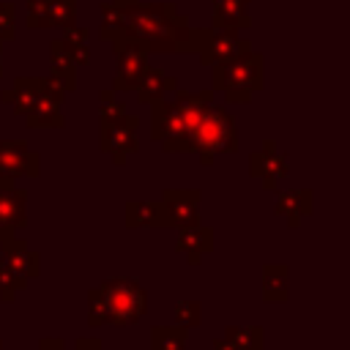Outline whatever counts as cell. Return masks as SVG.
I'll return each mask as SVG.
<instances>
[{
    "mask_svg": "<svg viewBox=\"0 0 350 350\" xmlns=\"http://www.w3.org/2000/svg\"><path fill=\"white\" fill-rule=\"evenodd\" d=\"M16 38V5L14 3H0V41H14Z\"/></svg>",
    "mask_w": 350,
    "mask_h": 350,
    "instance_id": "29",
    "label": "cell"
},
{
    "mask_svg": "<svg viewBox=\"0 0 350 350\" xmlns=\"http://www.w3.org/2000/svg\"><path fill=\"white\" fill-rule=\"evenodd\" d=\"M175 252L183 254L189 265H200L202 257L213 252V227H205L202 221L189 224V227H178Z\"/></svg>",
    "mask_w": 350,
    "mask_h": 350,
    "instance_id": "17",
    "label": "cell"
},
{
    "mask_svg": "<svg viewBox=\"0 0 350 350\" xmlns=\"http://www.w3.org/2000/svg\"><path fill=\"white\" fill-rule=\"evenodd\" d=\"M71 350H104V345H101V339H85V336H79V339H74V347Z\"/></svg>",
    "mask_w": 350,
    "mask_h": 350,
    "instance_id": "30",
    "label": "cell"
},
{
    "mask_svg": "<svg viewBox=\"0 0 350 350\" xmlns=\"http://www.w3.org/2000/svg\"><path fill=\"white\" fill-rule=\"evenodd\" d=\"M178 88V79L170 77L167 71L161 68H153V66H145V71L139 74L137 85H134V93H137V101L139 104H150L167 93H172Z\"/></svg>",
    "mask_w": 350,
    "mask_h": 350,
    "instance_id": "20",
    "label": "cell"
},
{
    "mask_svg": "<svg viewBox=\"0 0 350 350\" xmlns=\"http://www.w3.org/2000/svg\"><path fill=\"white\" fill-rule=\"evenodd\" d=\"M88 38H90V30L88 27H79V25H71L63 30V46L66 52L71 55V60L79 66H88L90 63V46H88Z\"/></svg>",
    "mask_w": 350,
    "mask_h": 350,
    "instance_id": "23",
    "label": "cell"
},
{
    "mask_svg": "<svg viewBox=\"0 0 350 350\" xmlns=\"http://www.w3.org/2000/svg\"><path fill=\"white\" fill-rule=\"evenodd\" d=\"M38 350H66V342L57 336H44L38 339Z\"/></svg>",
    "mask_w": 350,
    "mask_h": 350,
    "instance_id": "31",
    "label": "cell"
},
{
    "mask_svg": "<svg viewBox=\"0 0 350 350\" xmlns=\"http://www.w3.org/2000/svg\"><path fill=\"white\" fill-rule=\"evenodd\" d=\"M0 350H5V347H3V342H0Z\"/></svg>",
    "mask_w": 350,
    "mask_h": 350,
    "instance_id": "34",
    "label": "cell"
},
{
    "mask_svg": "<svg viewBox=\"0 0 350 350\" xmlns=\"http://www.w3.org/2000/svg\"><path fill=\"white\" fill-rule=\"evenodd\" d=\"M41 156L25 139H0V178H38Z\"/></svg>",
    "mask_w": 350,
    "mask_h": 350,
    "instance_id": "11",
    "label": "cell"
},
{
    "mask_svg": "<svg viewBox=\"0 0 350 350\" xmlns=\"http://www.w3.org/2000/svg\"><path fill=\"white\" fill-rule=\"evenodd\" d=\"M104 41H131L150 52H194L200 27L189 25L172 3H145V0H109L101 3Z\"/></svg>",
    "mask_w": 350,
    "mask_h": 350,
    "instance_id": "1",
    "label": "cell"
},
{
    "mask_svg": "<svg viewBox=\"0 0 350 350\" xmlns=\"http://www.w3.org/2000/svg\"><path fill=\"white\" fill-rule=\"evenodd\" d=\"M161 208L167 219V230L200 224V202L202 191L200 189H161Z\"/></svg>",
    "mask_w": 350,
    "mask_h": 350,
    "instance_id": "10",
    "label": "cell"
},
{
    "mask_svg": "<svg viewBox=\"0 0 350 350\" xmlns=\"http://www.w3.org/2000/svg\"><path fill=\"white\" fill-rule=\"evenodd\" d=\"M312 211H314V191L312 189H276L273 213L284 216L290 230L301 227V221L306 216H312Z\"/></svg>",
    "mask_w": 350,
    "mask_h": 350,
    "instance_id": "16",
    "label": "cell"
},
{
    "mask_svg": "<svg viewBox=\"0 0 350 350\" xmlns=\"http://www.w3.org/2000/svg\"><path fill=\"white\" fill-rule=\"evenodd\" d=\"M265 88V57L262 52H243L227 63L211 66V90L221 93L227 104H249L257 90Z\"/></svg>",
    "mask_w": 350,
    "mask_h": 350,
    "instance_id": "5",
    "label": "cell"
},
{
    "mask_svg": "<svg viewBox=\"0 0 350 350\" xmlns=\"http://www.w3.org/2000/svg\"><path fill=\"white\" fill-rule=\"evenodd\" d=\"M129 230H167L164 208L159 200H126Z\"/></svg>",
    "mask_w": 350,
    "mask_h": 350,
    "instance_id": "18",
    "label": "cell"
},
{
    "mask_svg": "<svg viewBox=\"0 0 350 350\" xmlns=\"http://www.w3.org/2000/svg\"><path fill=\"white\" fill-rule=\"evenodd\" d=\"M25 25L30 30H66L77 25V0H25Z\"/></svg>",
    "mask_w": 350,
    "mask_h": 350,
    "instance_id": "9",
    "label": "cell"
},
{
    "mask_svg": "<svg viewBox=\"0 0 350 350\" xmlns=\"http://www.w3.org/2000/svg\"><path fill=\"white\" fill-rule=\"evenodd\" d=\"M0 254H3V262H5L14 273L25 276L27 282L41 273V254L33 252V249L19 238V232L0 238Z\"/></svg>",
    "mask_w": 350,
    "mask_h": 350,
    "instance_id": "15",
    "label": "cell"
},
{
    "mask_svg": "<svg viewBox=\"0 0 350 350\" xmlns=\"http://www.w3.org/2000/svg\"><path fill=\"white\" fill-rule=\"evenodd\" d=\"M262 298L268 304H284L290 298V268H287V262H268L262 268Z\"/></svg>",
    "mask_w": 350,
    "mask_h": 350,
    "instance_id": "21",
    "label": "cell"
},
{
    "mask_svg": "<svg viewBox=\"0 0 350 350\" xmlns=\"http://www.w3.org/2000/svg\"><path fill=\"white\" fill-rule=\"evenodd\" d=\"M112 49H115V57H118V66H115V77H112V88L115 93H126V90H134L139 74L145 71L148 66V52L131 41H109Z\"/></svg>",
    "mask_w": 350,
    "mask_h": 350,
    "instance_id": "13",
    "label": "cell"
},
{
    "mask_svg": "<svg viewBox=\"0 0 350 350\" xmlns=\"http://www.w3.org/2000/svg\"><path fill=\"white\" fill-rule=\"evenodd\" d=\"M211 345H213V350H238V347H235V345H232V342H227V339H224V336H221V339H219V336H216V339H213V342H211Z\"/></svg>",
    "mask_w": 350,
    "mask_h": 350,
    "instance_id": "32",
    "label": "cell"
},
{
    "mask_svg": "<svg viewBox=\"0 0 350 350\" xmlns=\"http://www.w3.org/2000/svg\"><path fill=\"white\" fill-rule=\"evenodd\" d=\"M224 339L232 342L238 350H262L265 347V331L262 325H227Z\"/></svg>",
    "mask_w": 350,
    "mask_h": 350,
    "instance_id": "25",
    "label": "cell"
},
{
    "mask_svg": "<svg viewBox=\"0 0 350 350\" xmlns=\"http://www.w3.org/2000/svg\"><path fill=\"white\" fill-rule=\"evenodd\" d=\"M249 175L257 178V180H262V189L276 191V183L290 175L287 153H282L273 139H265L262 148L249 156Z\"/></svg>",
    "mask_w": 350,
    "mask_h": 350,
    "instance_id": "12",
    "label": "cell"
},
{
    "mask_svg": "<svg viewBox=\"0 0 350 350\" xmlns=\"http://www.w3.org/2000/svg\"><path fill=\"white\" fill-rule=\"evenodd\" d=\"M0 77H3V41H0Z\"/></svg>",
    "mask_w": 350,
    "mask_h": 350,
    "instance_id": "33",
    "label": "cell"
},
{
    "mask_svg": "<svg viewBox=\"0 0 350 350\" xmlns=\"http://www.w3.org/2000/svg\"><path fill=\"white\" fill-rule=\"evenodd\" d=\"M249 3L252 0H213V5H211V27L249 30L252 27Z\"/></svg>",
    "mask_w": 350,
    "mask_h": 350,
    "instance_id": "19",
    "label": "cell"
},
{
    "mask_svg": "<svg viewBox=\"0 0 350 350\" xmlns=\"http://www.w3.org/2000/svg\"><path fill=\"white\" fill-rule=\"evenodd\" d=\"M98 287H101V295L107 301V312H109L112 325L129 328V325H137L148 314V293L137 279L112 276V279H104Z\"/></svg>",
    "mask_w": 350,
    "mask_h": 350,
    "instance_id": "7",
    "label": "cell"
},
{
    "mask_svg": "<svg viewBox=\"0 0 350 350\" xmlns=\"http://www.w3.org/2000/svg\"><path fill=\"white\" fill-rule=\"evenodd\" d=\"M25 287H27V279L19 276V273H14L5 262H0V301L11 304Z\"/></svg>",
    "mask_w": 350,
    "mask_h": 350,
    "instance_id": "26",
    "label": "cell"
},
{
    "mask_svg": "<svg viewBox=\"0 0 350 350\" xmlns=\"http://www.w3.org/2000/svg\"><path fill=\"white\" fill-rule=\"evenodd\" d=\"M175 323L183 328H197L202 323V304L194 298H183L175 304Z\"/></svg>",
    "mask_w": 350,
    "mask_h": 350,
    "instance_id": "28",
    "label": "cell"
},
{
    "mask_svg": "<svg viewBox=\"0 0 350 350\" xmlns=\"http://www.w3.org/2000/svg\"><path fill=\"white\" fill-rule=\"evenodd\" d=\"M189 328L183 325H156L150 328V350H186Z\"/></svg>",
    "mask_w": 350,
    "mask_h": 350,
    "instance_id": "24",
    "label": "cell"
},
{
    "mask_svg": "<svg viewBox=\"0 0 350 350\" xmlns=\"http://www.w3.org/2000/svg\"><path fill=\"white\" fill-rule=\"evenodd\" d=\"M189 153H197L202 167H211L219 153H235L238 150V126L235 118L224 104H211L197 126L189 131Z\"/></svg>",
    "mask_w": 350,
    "mask_h": 350,
    "instance_id": "6",
    "label": "cell"
},
{
    "mask_svg": "<svg viewBox=\"0 0 350 350\" xmlns=\"http://www.w3.org/2000/svg\"><path fill=\"white\" fill-rule=\"evenodd\" d=\"M27 227V191L16 180L0 178V238L16 235Z\"/></svg>",
    "mask_w": 350,
    "mask_h": 350,
    "instance_id": "14",
    "label": "cell"
},
{
    "mask_svg": "<svg viewBox=\"0 0 350 350\" xmlns=\"http://www.w3.org/2000/svg\"><path fill=\"white\" fill-rule=\"evenodd\" d=\"M252 49V41L246 36H241V30H221V27H200V38H197V57L202 66H219L227 63L243 52Z\"/></svg>",
    "mask_w": 350,
    "mask_h": 350,
    "instance_id": "8",
    "label": "cell"
},
{
    "mask_svg": "<svg viewBox=\"0 0 350 350\" xmlns=\"http://www.w3.org/2000/svg\"><path fill=\"white\" fill-rule=\"evenodd\" d=\"M63 85L55 77H16L14 88L0 90V101L25 118L27 129H63Z\"/></svg>",
    "mask_w": 350,
    "mask_h": 350,
    "instance_id": "3",
    "label": "cell"
},
{
    "mask_svg": "<svg viewBox=\"0 0 350 350\" xmlns=\"http://www.w3.org/2000/svg\"><path fill=\"white\" fill-rule=\"evenodd\" d=\"M49 77H55L66 93L77 90V63L71 60V55L66 52L60 38H55L49 44Z\"/></svg>",
    "mask_w": 350,
    "mask_h": 350,
    "instance_id": "22",
    "label": "cell"
},
{
    "mask_svg": "<svg viewBox=\"0 0 350 350\" xmlns=\"http://www.w3.org/2000/svg\"><path fill=\"white\" fill-rule=\"evenodd\" d=\"M213 104V90H183L150 101V139L164 148V153H189V131L197 126L202 112Z\"/></svg>",
    "mask_w": 350,
    "mask_h": 350,
    "instance_id": "2",
    "label": "cell"
},
{
    "mask_svg": "<svg viewBox=\"0 0 350 350\" xmlns=\"http://www.w3.org/2000/svg\"><path fill=\"white\" fill-rule=\"evenodd\" d=\"M98 98V145L104 153H109L115 167H123L129 153L139 150V118L131 115L123 101H115V90H101Z\"/></svg>",
    "mask_w": 350,
    "mask_h": 350,
    "instance_id": "4",
    "label": "cell"
},
{
    "mask_svg": "<svg viewBox=\"0 0 350 350\" xmlns=\"http://www.w3.org/2000/svg\"><path fill=\"white\" fill-rule=\"evenodd\" d=\"M109 323V312H107V301L101 295V287L96 284L90 293H88V325L90 328H101Z\"/></svg>",
    "mask_w": 350,
    "mask_h": 350,
    "instance_id": "27",
    "label": "cell"
}]
</instances>
